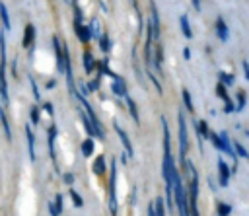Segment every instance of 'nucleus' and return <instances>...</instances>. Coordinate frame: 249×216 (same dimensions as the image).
<instances>
[{
  "label": "nucleus",
  "mask_w": 249,
  "mask_h": 216,
  "mask_svg": "<svg viewBox=\"0 0 249 216\" xmlns=\"http://www.w3.org/2000/svg\"><path fill=\"white\" fill-rule=\"evenodd\" d=\"M70 198H72V202H74V206H78V208H82L84 206V200H82V197L74 191V189H70Z\"/></svg>",
  "instance_id": "nucleus-30"
},
{
  "label": "nucleus",
  "mask_w": 249,
  "mask_h": 216,
  "mask_svg": "<svg viewBox=\"0 0 249 216\" xmlns=\"http://www.w3.org/2000/svg\"><path fill=\"white\" fill-rule=\"evenodd\" d=\"M216 214H218V216H230V214H231V204H228V202H218Z\"/></svg>",
  "instance_id": "nucleus-22"
},
{
  "label": "nucleus",
  "mask_w": 249,
  "mask_h": 216,
  "mask_svg": "<svg viewBox=\"0 0 249 216\" xmlns=\"http://www.w3.org/2000/svg\"><path fill=\"white\" fill-rule=\"evenodd\" d=\"M29 84H31V90H33V97H35L37 101H41V91H39L37 82H35V78H33V76H29Z\"/></svg>",
  "instance_id": "nucleus-31"
},
{
  "label": "nucleus",
  "mask_w": 249,
  "mask_h": 216,
  "mask_svg": "<svg viewBox=\"0 0 249 216\" xmlns=\"http://www.w3.org/2000/svg\"><path fill=\"white\" fill-rule=\"evenodd\" d=\"M86 88H88V93H89V91H97L99 82H97V80H91V82H88V84H86Z\"/></svg>",
  "instance_id": "nucleus-37"
},
{
  "label": "nucleus",
  "mask_w": 249,
  "mask_h": 216,
  "mask_svg": "<svg viewBox=\"0 0 249 216\" xmlns=\"http://www.w3.org/2000/svg\"><path fill=\"white\" fill-rule=\"evenodd\" d=\"M150 8H152V18H150V21H152V33H154V39H156V41H160V33H161L160 14H158V8H156V4H154V2L150 4Z\"/></svg>",
  "instance_id": "nucleus-8"
},
{
  "label": "nucleus",
  "mask_w": 249,
  "mask_h": 216,
  "mask_svg": "<svg viewBox=\"0 0 249 216\" xmlns=\"http://www.w3.org/2000/svg\"><path fill=\"white\" fill-rule=\"evenodd\" d=\"M88 27H89L91 37H97V39H99V37L103 35V33H101V25H99V19H97V18H93V19L89 21V25H88Z\"/></svg>",
  "instance_id": "nucleus-21"
},
{
  "label": "nucleus",
  "mask_w": 249,
  "mask_h": 216,
  "mask_svg": "<svg viewBox=\"0 0 249 216\" xmlns=\"http://www.w3.org/2000/svg\"><path fill=\"white\" fill-rule=\"evenodd\" d=\"M177 128H179V158L185 163V156L189 152V136H187V123H185V113L179 109L177 111Z\"/></svg>",
  "instance_id": "nucleus-1"
},
{
  "label": "nucleus",
  "mask_w": 249,
  "mask_h": 216,
  "mask_svg": "<svg viewBox=\"0 0 249 216\" xmlns=\"http://www.w3.org/2000/svg\"><path fill=\"white\" fill-rule=\"evenodd\" d=\"M154 208H156V216H165V206H163V198L158 197L154 200Z\"/></svg>",
  "instance_id": "nucleus-28"
},
{
  "label": "nucleus",
  "mask_w": 249,
  "mask_h": 216,
  "mask_svg": "<svg viewBox=\"0 0 249 216\" xmlns=\"http://www.w3.org/2000/svg\"><path fill=\"white\" fill-rule=\"evenodd\" d=\"M53 51H54V60L58 72H64V56H62V43L58 41L56 35H53Z\"/></svg>",
  "instance_id": "nucleus-6"
},
{
  "label": "nucleus",
  "mask_w": 249,
  "mask_h": 216,
  "mask_svg": "<svg viewBox=\"0 0 249 216\" xmlns=\"http://www.w3.org/2000/svg\"><path fill=\"white\" fill-rule=\"evenodd\" d=\"M113 128H115L117 136L121 138V142H123V146H124V150H126V156H128V158H132V156H134V148H132V142H130L128 134L123 130V126H121V125H117V121L113 123Z\"/></svg>",
  "instance_id": "nucleus-3"
},
{
  "label": "nucleus",
  "mask_w": 249,
  "mask_h": 216,
  "mask_svg": "<svg viewBox=\"0 0 249 216\" xmlns=\"http://www.w3.org/2000/svg\"><path fill=\"white\" fill-rule=\"evenodd\" d=\"M31 123L33 125H39L41 119H39V107H31Z\"/></svg>",
  "instance_id": "nucleus-35"
},
{
  "label": "nucleus",
  "mask_w": 249,
  "mask_h": 216,
  "mask_svg": "<svg viewBox=\"0 0 249 216\" xmlns=\"http://www.w3.org/2000/svg\"><path fill=\"white\" fill-rule=\"evenodd\" d=\"M25 138H27V154H29V160L35 162V134H33V130H31L29 125L25 126Z\"/></svg>",
  "instance_id": "nucleus-9"
},
{
  "label": "nucleus",
  "mask_w": 249,
  "mask_h": 216,
  "mask_svg": "<svg viewBox=\"0 0 249 216\" xmlns=\"http://www.w3.org/2000/svg\"><path fill=\"white\" fill-rule=\"evenodd\" d=\"M33 39H35V27H33V23H27L23 29V39H21L23 49H29L33 45Z\"/></svg>",
  "instance_id": "nucleus-10"
},
{
  "label": "nucleus",
  "mask_w": 249,
  "mask_h": 216,
  "mask_svg": "<svg viewBox=\"0 0 249 216\" xmlns=\"http://www.w3.org/2000/svg\"><path fill=\"white\" fill-rule=\"evenodd\" d=\"M109 169V210L117 216V160H111Z\"/></svg>",
  "instance_id": "nucleus-2"
},
{
  "label": "nucleus",
  "mask_w": 249,
  "mask_h": 216,
  "mask_svg": "<svg viewBox=\"0 0 249 216\" xmlns=\"http://www.w3.org/2000/svg\"><path fill=\"white\" fill-rule=\"evenodd\" d=\"M233 152H235V156H241L243 160H249V154H247V150H245V146L241 142H235L233 144Z\"/></svg>",
  "instance_id": "nucleus-27"
},
{
  "label": "nucleus",
  "mask_w": 249,
  "mask_h": 216,
  "mask_svg": "<svg viewBox=\"0 0 249 216\" xmlns=\"http://www.w3.org/2000/svg\"><path fill=\"white\" fill-rule=\"evenodd\" d=\"M245 103H247V95L245 91H237V105H235V111H243L245 109Z\"/></svg>",
  "instance_id": "nucleus-25"
},
{
  "label": "nucleus",
  "mask_w": 249,
  "mask_h": 216,
  "mask_svg": "<svg viewBox=\"0 0 249 216\" xmlns=\"http://www.w3.org/2000/svg\"><path fill=\"white\" fill-rule=\"evenodd\" d=\"M230 175H231L230 165H228L222 158H218V177H220V185H222V187H228V183H230Z\"/></svg>",
  "instance_id": "nucleus-7"
},
{
  "label": "nucleus",
  "mask_w": 249,
  "mask_h": 216,
  "mask_svg": "<svg viewBox=\"0 0 249 216\" xmlns=\"http://www.w3.org/2000/svg\"><path fill=\"white\" fill-rule=\"evenodd\" d=\"M218 76H220V84H222V86H226V88L233 86V82H235L233 74H226V72H220Z\"/></svg>",
  "instance_id": "nucleus-23"
},
{
  "label": "nucleus",
  "mask_w": 249,
  "mask_h": 216,
  "mask_svg": "<svg viewBox=\"0 0 249 216\" xmlns=\"http://www.w3.org/2000/svg\"><path fill=\"white\" fill-rule=\"evenodd\" d=\"M216 93H218V97H220L222 101H228V99H230V95H228V91H226V86H222V84L216 86Z\"/></svg>",
  "instance_id": "nucleus-32"
},
{
  "label": "nucleus",
  "mask_w": 249,
  "mask_h": 216,
  "mask_svg": "<svg viewBox=\"0 0 249 216\" xmlns=\"http://www.w3.org/2000/svg\"><path fill=\"white\" fill-rule=\"evenodd\" d=\"M99 47H101L103 53H107V51L111 49V41H109V35H107V33H103V35L99 37Z\"/></svg>",
  "instance_id": "nucleus-29"
},
{
  "label": "nucleus",
  "mask_w": 249,
  "mask_h": 216,
  "mask_svg": "<svg viewBox=\"0 0 249 216\" xmlns=\"http://www.w3.org/2000/svg\"><path fill=\"white\" fill-rule=\"evenodd\" d=\"M196 125H198V132H200V136H204V138H208V134H210V130H208V125H206V121H198Z\"/></svg>",
  "instance_id": "nucleus-33"
},
{
  "label": "nucleus",
  "mask_w": 249,
  "mask_h": 216,
  "mask_svg": "<svg viewBox=\"0 0 249 216\" xmlns=\"http://www.w3.org/2000/svg\"><path fill=\"white\" fill-rule=\"evenodd\" d=\"M179 25H181L183 35H185L187 39H191V37H193V31H191V23H189L187 14H181V16H179Z\"/></svg>",
  "instance_id": "nucleus-15"
},
{
  "label": "nucleus",
  "mask_w": 249,
  "mask_h": 216,
  "mask_svg": "<svg viewBox=\"0 0 249 216\" xmlns=\"http://www.w3.org/2000/svg\"><path fill=\"white\" fill-rule=\"evenodd\" d=\"M43 109H45V111H47V113H49L51 117L54 115V109H53V103H45V105H43Z\"/></svg>",
  "instance_id": "nucleus-41"
},
{
  "label": "nucleus",
  "mask_w": 249,
  "mask_h": 216,
  "mask_svg": "<svg viewBox=\"0 0 249 216\" xmlns=\"http://www.w3.org/2000/svg\"><path fill=\"white\" fill-rule=\"evenodd\" d=\"M53 204H54V208H56V212H58V216H60V212H62V195H60V193H56Z\"/></svg>",
  "instance_id": "nucleus-34"
},
{
  "label": "nucleus",
  "mask_w": 249,
  "mask_h": 216,
  "mask_svg": "<svg viewBox=\"0 0 249 216\" xmlns=\"http://www.w3.org/2000/svg\"><path fill=\"white\" fill-rule=\"evenodd\" d=\"M54 138H56V126H49V138H47V144H49V156L51 160L54 162L56 160V154H54Z\"/></svg>",
  "instance_id": "nucleus-13"
},
{
  "label": "nucleus",
  "mask_w": 249,
  "mask_h": 216,
  "mask_svg": "<svg viewBox=\"0 0 249 216\" xmlns=\"http://www.w3.org/2000/svg\"><path fill=\"white\" fill-rule=\"evenodd\" d=\"M0 19H2L4 31H10L12 29V23H10V16H8V10H6V4L4 2H0Z\"/></svg>",
  "instance_id": "nucleus-19"
},
{
  "label": "nucleus",
  "mask_w": 249,
  "mask_h": 216,
  "mask_svg": "<svg viewBox=\"0 0 249 216\" xmlns=\"http://www.w3.org/2000/svg\"><path fill=\"white\" fill-rule=\"evenodd\" d=\"M91 169H93V173H95V175H103V173L107 171V165H105V158H103V154H101V156H97V158L93 160Z\"/></svg>",
  "instance_id": "nucleus-14"
},
{
  "label": "nucleus",
  "mask_w": 249,
  "mask_h": 216,
  "mask_svg": "<svg viewBox=\"0 0 249 216\" xmlns=\"http://www.w3.org/2000/svg\"><path fill=\"white\" fill-rule=\"evenodd\" d=\"M53 86H56V80H49L47 82V88H53Z\"/></svg>",
  "instance_id": "nucleus-46"
},
{
  "label": "nucleus",
  "mask_w": 249,
  "mask_h": 216,
  "mask_svg": "<svg viewBox=\"0 0 249 216\" xmlns=\"http://www.w3.org/2000/svg\"><path fill=\"white\" fill-rule=\"evenodd\" d=\"M126 105H128V113L132 115V121H134L136 125H140V115H138L136 103H134V99H132V97H128V95H126Z\"/></svg>",
  "instance_id": "nucleus-20"
},
{
  "label": "nucleus",
  "mask_w": 249,
  "mask_h": 216,
  "mask_svg": "<svg viewBox=\"0 0 249 216\" xmlns=\"http://www.w3.org/2000/svg\"><path fill=\"white\" fill-rule=\"evenodd\" d=\"M241 66H243V72H245V80L249 82V62L247 60H241Z\"/></svg>",
  "instance_id": "nucleus-40"
},
{
  "label": "nucleus",
  "mask_w": 249,
  "mask_h": 216,
  "mask_svg": "<svg viewBox=\"0 0 249 216\" xmlns=\"http://www.w3.org/2000/svg\"><path fill=\"white\" fill-rule=\"evenodd\" d=\"M218 136H220V144H222V152L224 154H228L231 160H233V167H235V152H233V144H231V140H230V136H228V132L226 130H222V132H218Z\"/></svg>",
  "instance_id": "nucleus-5"
},
{
  "label": "nucleus",
  "mask_w": 249,
  "mask_h": 216,
  "mask_svg": "<svg viewBox=\"0 0 249 216\" xmlns=\"http://www.w3.org/2000/svg\"><path fill=\"white\" fill-rule=\"evenodd\" d=\"M66 4H72V6H76V0H64Z\"/></svg>",
  "instance_id": "nucleus-47"
},
{
  "label": "nucleus",
  "mask_w": 249,
  "mask_h": 216,
  "mask_svg": "<svg viewBox=\"0 0 249 216\" xmlns=\"http://www.w3.org/2000/svg\"><path fill=\"white\" fill-rule=\"evenodd\" d=\"M183 103H185V109L189 111V113H193L195 111V105H193V99H191V93H189V90H183Z\"/></svg>",
  "instance_id": "nucleus-24"
},
{
  "label": "nucleus",
  "mask_w": 249,
  "mask_h": 216,
  "mask_svg": "<svg viewBox=\"0 0 249 216\" xmlns=\"http://www.w3.org/2000/svg\"><path fill=\"white\" fill-rule=\"evenodd\" d=\"M233 111H235V105L231 103V99L224 101V113H233Z\"/></svg>",
  "instance_id": "nucleus-38"
},
{
  "label": "nucleus",
  "mask_w": 249,
  "mask_h": 216,
  "mask_svg": "<svg viewBox=\"0 0 249 216\" xmlns=\"http://www.w3.org/2000/svg\"><path fill=\"white\" fill-rule=\"evenodd\" d=\"M161 60H163V51H161V45H160V41H158V45H156V54H154V60H152V64L156 66V70L161 74Z\"/></svg>",
  "instance_id": "nucleus-18"
},
{
  "label": "nucleus",
  "mask_w": 249,
  "mask_h": 216,
  "mask_svg": "<svg viewBox=\"0 0 249 216\" xmlns=\"http://www.w3.org/2000/svg\"><path fill=\"white\" fill-rule=\"evenodd\" d=\"M148 216H156V208H154V202L148 204Z\"/></svg>",
  "instance_id": "nucleus-43"
},
{
  "label": "nucleus",
  "mask_w": 249,
  "mask_h": 216,
  "mask_svg": "<svg viewBox=\"0 0 249 216\" xmlns=\"http://www.w3.org/2000/svg\"><path fill=\"white\" fill-rule=\"evenodd\" d=\"M62 179H64V183H66L68 187L74 183V175H72V173H64V175H62Z\"/></svg>",
  "instance_id": "nucleus-39"
},
{
  "label": "nucleus",
  "mask_w": 249,
  "mask_h": 216,
  "mask_svg": "<svg viewBox=\"0 0 249 216\" xmlns=\"http://www.w3.org/2000/svg\"><path fill=\"white\" fill-rule=\"evenodd\" d=\"M216 33H218V39H220V41H228L230 31H228V25H226L224 18H218V19H216Z\"/></svg>",
  "instance_id": "nucleus-12"
},
{
  "label": "nucleus",
  "mask_w": 249,
  "mask_h": 216,
  "mask_svg": "<svg viewBox=\"0 0 249 216\" xmlns=\"http://www.w3.org/2000/svg\"><path fill=\"white\" fill-rule=\"evenodd\" d=\"M245 136H247V138H249V130H245Z\"/></svg>",
  "instance_id": "nucleus-48"
},
{
  "label": "nucleus",
  "mask_w": 249,
  "mask_h": 216,
  "mask_svg": "<svg viewBox=\"0 0 249 216\" xmlns=\"http://www.w3.org/2000/svg\"><path fill=\"white\" fill-rule=\"evenodd\" d=\"M80 115H82V125H84V128H86V132H88L89 136H93V126H91V123H89V119H88V115L84 113V109L80 111Z\"/></svg>",
  "instance_id": "nucleus-26"
},
{
  "label": "nucleus",
  "mask_w": 249,
  "mask_h": 216,
  "mask_svg": "<svg viewBox=\"0 0 249 216\" xmlns=\"http://www.w3.org/2000/svg\"><path fill=\"white\" fill-rule=\"evenodd\" d=\"M183 56H185V60H189V58H191V51L185 49V51H183Z\"/></svg>",
  "instance_id": "nucleus-44"
},
{
  "label": "nucleus",
  "mask_w": 249,
  "mask_h": 216,
  "mask_svg": "<svg viewBox=\"0 0 249 216\" xmlns=\"http://www.w3.org/2000/svg\"><path fill=\"white\" fill-rule=\"evenodd\" d=\"M82 60H84V68H86V72H88V74L93 72V68H95V60H93V54H91L89 51H84Z\"/></svg>",
  "instance_id": "nucleus-17"
},
{
  "label": "nucleus",
  "mask_w": 249,
  "mask_h": 216,
  "mask_svg": "<svg viewBox=\"0 0 249 216\" xmlns=\"http://www.w3.org/2000/svg\"><path fill=\"white\" fill-rule=\"evenodd\" d=\"M193 6H195V10H200V0H193Z\"/></svg>",
  "instance_id": "nucleus-45"
},
{
  "label": "nucleus",
  "mask_w": 249,
  "mask_h": 216,
  "mask_svg": "<svg viewBox=\"0 0 249 216\" xmlns=\"http://www.w3.org/2000/svg\"><path fill=\"white\" fill-rule=\"evenodd\" d=\"M93 150H95V142H93L91 136H88V138L82 142V156H84V158H89V156L93 154Z\"/></svg>",
  "instance_id": "nucleus-16"
},
{
  "label": "nucleus",
  "mask_w": 249,
  "mask_h": 216,
  "mask_svg": "<svg viewBox=\"0 0 249 216\" xmlns=\"http://www.w3.org/2000/svg\"><path fill=\"white\" fill-rule=\"evenodd\" d=\"M49 212H51V216H58V212H56V208H54L53 202H49Z\"/></svg>",
  "instance_id": "nucleus-42"
},
{
  "label": "nucleus",
  "mask_w": 249,
  "mask_h": 216,
  "mask_svg": "<svg viewBox=\"0 0 249 216\" xmlns=\"http://www.w3.org/2000/svg\"><path fill=\"white\" fill-rule=\"evenodd\" d=\"M74 31H76V35H78V39H80L82 43H88V41L91 39L89 27H88V25H84V23H74Z\"/></svg>",
  "instance_id": "nucleus-11"
},
{
  "label": "nucleus",
  "mask_w": 249,
  "mask_h": 216,
  "mask_svg": "<svg viewBox=\"0 0 249 216\" xmlns=\"http://www.w3.org/2000/svg\"><path fill=\"white\" fill-rule=\"evenodd\" d=\"M111 91L119 97H126V84L119 74H111Z\"/></svg>",
  "instance_id": "nucleus-4"
},
{
  "label": "nucleus",
  "mask_w": 249,
  "mask_h": 216,
  "mask_svg": "<svg viewBox=\"0 0 249 216\" xmlns=\"http://www.w3.org/2000/svg\"><path fill=\"white\" fill-rule=\"evenodd\" d=\"M148 78H150V80L154 82V86H156V90H158V93H161V84H160V80H158V78H156V76H154V74H152L150 70H148Z\"/></svg>",
  "instance_id": "nucleus-36"
}]
</instances>
